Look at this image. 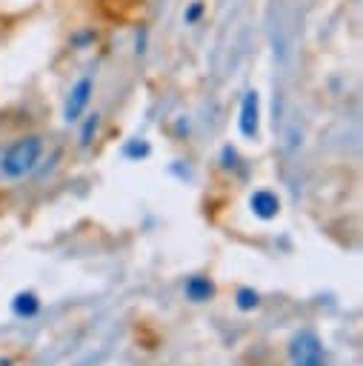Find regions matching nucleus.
I'll list each match as a JSON object with an SVG mask.
<instances>
[{
	"label": "nucleus",
	"instance_id": "1",
	"mask_svg": "<svg viewBox=\"0 0 363 366\" xmlns=\"http://www.w3.org/2000/svg\"><path fill=\"white\" fill-rule=\"evenodd\" d=\"M41 152H43V140L38 135H26V137L15 140L6 149L4 160H0V166H4V174L6 177H23V174H29L35 169Z\"/></svg>",
	"mask_w": 363,
	"mask_h": 366
},
{
	"label": "nucleus",
	"instance_id": "2",
	"mask_svg": "<svg viewBox=\"0 0 363 366\" xmlns=\"http://www.w3.org/2000/svg\"><path fill=\"white\" fill-rule=\"evenodd\" d=\"M289 363L292 366H329L323 340L312 329L298 332L289 343Z\"/></svg>",
	"mask_w": 363,
	"mask_h": 366
},
{
	"label": "nucleus",
	"instance_id": "3",
	"mask_svg": "<svg viewBox=\"0 0 363 366\" xmlns=\"http://www.w3.org/2000/svg\"><path fill=\"white\" fill-rule=\"evenodd\" d=\"M241 135L243 137H258L261 129V98L258 92H246L243 103H241Z\"/></svg>",
	"mask_w": 363,
	"mask_h": 366
},
{
	"label": "nucleus",
	"instance_id": "4",
	"mask_svg": "<svg viewBox=\"0 0 363 366\" xmlns=\"http://www.w3.org/2000/svg\"><path fill=\"white\" fill-rule=\"evenodd\" d=\"M92 89H95L92 78H80V80L72 86L69 100H66V109H63V117H66L69 123L83 115V109H86V103H89V98H92Z\"/></svg>",
	"mask_w": 363,
	"mask_h": 366
},
{
	"label": "nucleus",
	"instance_id": "5",
	"mask_svg": "<svg viewBox=\"0 0 363 366\" xmlns=\"http://www.w3.org/2000/svg\"><path fill=\"white\" fill-rule=\"evenodd\" d=\"M249 206H252V212H255L261 221H272V218H278V212H280V201H278V195L269 192V189H258V192L249 198Z\"/></svg>",
	"mask_w": 363,
	"mask_h": 366
},
{
	"label": "nucleus",
	"instance_id": "6",
	"mask_svg": "<svg viewBox=\"0 0 363 366\" xmlns=\"http://www.w3.org/2000/svg\"><path fill=\"white\" fill-rule=\"evenodd\" d=\"M184 292H186V298H189L192 303H206V300L215 298V283H212L209 278H204V275H192V278L186 281Z\"/></svg>",
	"mask_w": 363,
	"mask_h": 366
},
{
	"label": "nucleus",
	"instance_id": "7",
	"mask_svg": "<svg viewBox=\"0 0 363 366\" xmlns=\"http://www.w3.org/2000/svg\"><path fill=\"white\" fill-rule=\"evenodd\" d=\"M12 312H15L18 318H35V315L41 312V298H38L32 289H23V292H18V295L12 298Z\"/></svg>",
	"mask_w": 363,
	"mask_h": 366
},
{
	"label": "nucleus",
	"instance_id": "8",
	"mask_svg": "<svg viewBox=\"0 0 363 366\" xmlns=\"http://www.w3.org/2000/svg\"><path fill=\"white\" fill-rule=\"evenodd\" d=\"M235 303H238V309H241V312H252V309H258L261 295H258L252 286H241V289H238V295H235Z\"/></svg>",
	"mask_w": 363,
	"mask_h": 366
},
{
	"label": "nucleus",
	"instance_id": "9",
	"mask_svg": "<svg viewBox=\"0 0 363 366\" xmlns=\"http://www.w3.org/2000/svg\"><path fill=\"white\" fill-rule=\"evenodd\" d=\"M149 152H152V146L146 143V140H126L123 143V157H129V160H140V157H149Z\"/></svg>",
	"mask_w": 363,
	"mask_h": 366
},
{
	"label": "nucleus",
	"instance_id": "10",
	"mask_svg": "<svg viewBox=\"0 0 363 366\" xmlns=\"http://www.w3.org/2000/svg\"><path fill=\"white\" fill-rule=\"evenodd\" d=\"M98 123H100V115H98V112L86 117L83 132H80V143H83V146H89V143H92V137H95V132H98Z\"/></svg>",
	"mask_w": 363,
	"mask_h": 366
},
{
	"label": "nucleus",
	"instance_id": "11",
	"mask_svg": "<svg viewBox=\"0 0 363 366\" xmlns=\"http://www.w3.org/2000/svg\"><path fill=\"white\" fill-rule=\"evenodd\" d=\"M223 166L226 169H235L238 166V152L232 146H223Z\"/></svg>",
	"mask_w": 363,
	"mask_h": 366
},
{
	"label": "nucleus",
	"instance_id": "12",
	"mask_svg": "<svg viewBox=\"0 0 363 366\" xmlns=\"http://www.w3.org/2000/svg\"><path fill=\"white\" fill-rule=\"evenodd\" d=\"M201 12H204V6H201V4H192V6H189V12H186V21H189V23H195V21L201 18Z\"/></svg>",
	"mask_w": 363,
	"mask_h": 366
}]
</instances>
